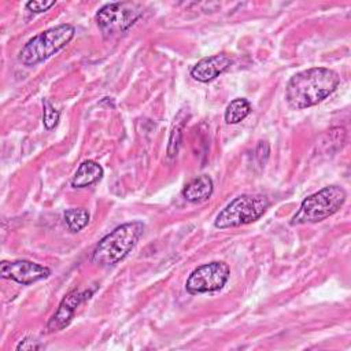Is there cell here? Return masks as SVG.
<instances>
[{
  "label": "cell",
  "instance_id": "obj_1",
  "mask_svg": "<svg viewBox=\"0 0 351 351\" xmlns=\"http://www.w3.org/2000/svg\"><path fill=\"white\" fill-rule=\"evenodd\" d=\"M340 85L339 74L328 67H311L296 73L285 86V100L293 110L313 107L330 96Z\"/></svg>",
  "mask_w": 351,
  "mask_h": 351
},
{
  "label": "cell",
  "instance_id": "obj_2",
  "mask_svg": "<svg viewBox=\"0 0 351 351\" xmlns=\"http://www.w3.org/2000/svg\"><path fill=\"white\" fill-rule=\"evenodd\" d=\"M143 232L144 223L140 221L117 226L96 244L92 252V262L101 267L117 265L133 250Z\"/></svg>",
  "mask_w": 351,
  "mask_h": 351
},
{
  "label": "cell",
  "instance_id": "obj_3",
  "mask_svg": "<svg viewBox=\"0 0 351 351\" xmlns=\"http://www.w3.org/2000/svg\"><path fill=\"white\" fill-rule=\"evenodd\" d=\"M74 33V26L69 23L47 29L23 45L18 59L23 66H36L62 51L73 40Z\"/></svg>",
  "mask_w": 351,
  "mask_h": 351
},
{
  "label": "cell",
  "instance_id": "obj_4",
  "mask_svg": "<svg viewBox=\"0 0 351 351\" xmlns=\"http://www.w3.org/2000/svg\"><path fill=\"white\" fill-rule=\"evenodd\" d=\"M347 199L346 191L339 185H329L318 192L307 196L296 214L291 219V225H306L321 222L336 214Z\"/></svg>",
  "mask_w": 351,
  "mask_h": 351
},
{
  "label": "cell",
  "instance_id": "obj_5",
  "mask_svg": "<svg viewBox=\"0 0 351 351\" xmlns=\"http://www.w3.org/2000/svg\"><path fill=\"white\" fill-rule=\"evenodd\" d=\"M270 202L263 195H240L230 200L217 215V229L237 228L258 221L269 208Z\"/></svg>",
  "mask_w": 351,
  "mask_h": 351
},
{
  "label": "cell",
  "instance_id": "obj_6",
  "mask_svg": "<svg viewBox=\"0 0 351 351\" xmlns=\"http://www.w3.org/2000/svg\"><path fill=\"white\" fill-rule=\"evenodd\" d=\"M143 10L137 3H108L96 14V22L106 38L126 32L141 16Z\"/></svg>",
  "mask_w": 351,
  "mask_h": 351
},
{
  "label": "cell",
  "instance_id": "obj_7",
  "mask_svg": "<svg viewBox=\"0 0 351 351\" xmlns=\"http://www.w3.org/2000/svg\"><path fill=\"white\" fill-rule=\"evenodd\" d=\"M230 274L228 263L222 261H213L196 267L185 282V289L191 295L215 292L223 288Z\"/></svg>",
  "mask_w": 351,
  "mask_h": 351
},
{
  "label": "cell",
  "instance_id": "obj_8",
  "mask_svg": "<svg viewBox=\"0 0 351 351\" xmlns=\"http://www.w3.org/2000/svg\"><path fill=\"white\" fill-rule=\"evenodd\" d=\"M49 274V267L26 259L3 261L0 263V276L3 278L12 280L21 285H30L33 282L47 278Z\"/></svg>",
  "mask_w": 351,
  "mask_h": 351
},
{
  "label": "cell",
  "instance_id": "obj_9",
  "mask_svg": "<svg viewBox=\"0 0 351 351\" xmlns=\"http://www.w3.org/2000/svg\"><path fill=\"white\" fill-rule=\"evenodd\" d=\"M93 291H70L59 303L56 311L53 313V315L49 318V321L47 322L45 326V333H55V332H60L63 330L66 326H69V324L71 322L74 313L77 310V307L92 295Z\"/></svg>",
  "mask_w": 351,
  "mask_h": 351
},
{
  "label": "cell",
  "instance_id": "obj_10",
  "mask_svg": "<svg viewBox=\"0 0 351 351\" xmlns=\"http://www.w3.org/2000/svg\"><path fill=\"white\" fill-rule=\"evenodd\" d=\"M230 64L232 59L225 53L206 56L191 69V75L199 82H208L228 70Z\"/></svg>",
  "mask_w": 351,
  "mask_h": 351
},
{
  "label": "cell",
  "instance_id": "obj_11",
  "mask_svg": "<svg viewBox=\"0 0 351 351\" xmlns=\"http://www.w3.org/2000/svg\"><path fill=\"white\" fill-rule=\"evenodd\" d=\"M214 191V182L210 176L202 174L191 180L182 189V196L186 202L202 203L210 199Z\"/></svg>",
  "mask_w": 351,
  "mask_h": 351
},
{
  "label": "cell",
  "instance_id": "obj_12",
  "mask_svg": "<svg viewBox=\"0 0 351 351\" xmlns=\"http://www.w3.org/2000/svg\"><path fill=\"white\" fill-rule=\"evenodd\" d=\"M103 177V167L95 160H84L71 178L73 188H86Z\"/></svg>",
  "mask_w": 351,
  "mask_h": 351
},
{
  "label": "cell",
  "instance_id": "obj_13",
  "mask_svg": "<svg viewBox=\"0 0 351 351\" xmlns=\"http://www.w3.org/2000/svg\"><path fill=\"white\" fill-rule=\"evenodd\" d=\"M251 112V104L245 97L233 99L225 110V121L229 125H234L245 119Z\"/></svg>",
  "mask_w": 351,
  "mask_h": 351
},
{
  "label": "cell",
  "instance_id": "obj_14",
  "mask_svg": "<svg viewBox=\"0 0 351 351\" xmlns=\"http://www.w3.org/2000/svg\"><path fill=\"white\" fill-rule=\"evenodd\" d=\"M64 222L70 232L77 233L89 223V213L85 208H69L64 211Z\"/></svg>",
  "mask_w": 351,
  "mask_h": 351
},
{
  "label": "cell",
  "instance_id": "obj_15",
  "mask_svg": "<svg viewBox=\"0 0 351 351\" xmlns=\"http://www.w3.org/2000/svg\"><path fill=\"white\" fill-rule=\"evenodd\" d=\"M59 121V111L49 103L48 99L43 100V123L47 130L53 129Z\"/></svg>",
  "mask_w": 351,
  "mask_h": 351
},
{
  "label": "cell",
  "instance_id": "obj_16",
  "mask_svg": "<svg viewBox=\"0 0 351 351\" xmlns=\"http://www.w3.org/2000/svg\"><path fill=\"white\" fill-rule=\"evenodd\" d=\"M52 5H55V0H33L26 3V8L32 12L40 14L47 10H49Z\"/></svg>",
  "mask_w": 351,
  "mask_h": 351
},
{
  "label": "cell",
  "instance_id": "obj_17",
  "mask_svg": "<svg viewBox=\"0 0 351 351\" xmlns=\"http://www.w3.org/2000/svg\"><path fill=\"white\" fill-rule=\"evenodd\" d=\"M181 126H176L171 132V136H170V141H169V149H167V154L169 156H174L177 155L178 152V147H180V141H181Z\"/></svg>",
  "mask_w": 351,
  "mask_h": 351
},
{
  "label": "cell",
  "instance_id": "obj_18",
  "mask_svg": "<svg viewBox=\"0 0 351 351\" xmlns=\"http://www.w3.org/2000/svg\"><path fill=\"white\" fill-rule=\"evenodd\" d=\"M255 158L258 160V163L261 166L265 165V162L269 158V144L266 141H261L256 147V151H255Z\"/></svg>",
  "mask_w": 351,
  "mask_h": 351
},
{
  "label": "cell",
  "instance_id": "obj_19",
  "mask_svg": "<svg viewBox=\"0 0 351 351\" xmlns=\"http://www.w3.org/2000/svg\"><path fill=\"white\" fill-rule=\"evenodd\" d=\"M40 348H43V344H40V341L33 337H25L16 346V350H29L30 351V350H40Z\"/></svg>",
  "mask_w": 351,
  "mask_h": 351
}]
</instances>
